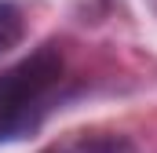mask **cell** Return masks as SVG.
Returning a JSON list of instances; mask_svg holds the SVG:
<instances>
[{
	"mask_svg": "<svg viewBox=\"0 0 157 153\" xmlns=\"http://www.w3.org/2000/svg\"><path fill=\"white\" fill-rule=\"evenodd\" d=\"M62 73L66 62L55 44L37 47L33 55L0 73V142L18 139L40 124L48 102L62 88Z\"/></svg>",
	"mask_w": 157,
	"mask_h": 153,
	"instance_id": "cell-1",
	"label": "cell"
},
{
	"mask_svg": "<svg viewBox=\"0 0 157 153\" xmlns=\"http://www.w3.org/2000/svg\"><path fill=\"white\" fill-rule=\"evenodd\" d=\"M40 153H135V146L121 135H102V131L88 135V131H80V135H70V139H62V142H55Z\"/></svg>",
	"mask_w": 157,
	"mask_h": 153,
	"instance_id": "cell-2",
	"label": "cell"
},
{
	"mask_svg": "<svg viewBox=\"0 0 157 153\" xmlns=\"http://www.w3.org/2000/svg\"><path fill=\"white\" fill-rule=\"evenodd\" d=\"M26 37V15L18 4L0 0V55H7L11 47H18Z\"/></svg>",
	"mask_w": 157,
	"mask_h": 153,
	"instance_id": "cell-3",
	"label": "cell"
}]
</instances>
